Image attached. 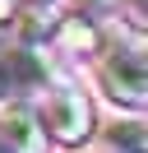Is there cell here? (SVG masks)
Listing matches in <instances>:
<instances>
[{
    "instance_id": "1",
    "label": "cell",
    "mask_w": 148,
    "mask_h": 153,
    "mask_svg": "<svg viewBox=\"0 0 148 153\" xmlns=\"http://www.w3.org/2000/svg\"><path fill=\"white\" fill-rule=\"evenodd\" d=\"M92 84L116 111L139 116L148 102V65H144V42L139 37H111L102 56L92 60Z\"/></svg>"
},
{
    "instance_id": "7",
    "label": "cell",
    "mask_w": 148,
    "mask_h": 153,
    "mask_svg": "<svg viewBox=\"0 0 148 153\" xmlns=\"http://www.w3.org/2000/svg\"><path fill=\"white\" fill-rule=\"evenodd\" d=\"M0 153H9V144H5V139H0Z\"/></svg>"
},
{
    "instance_id": "5",
    "label": "cell",
    "mask_w": 148,
    "mask_h": 153,
    "mask_svg": "<svg viewBox=\"0 0 148 153\" xmlns=\"http://www.w3.org/2000/svg\"><path fill=\"white\" fill-rule=\"evenodd\" d=\"M107 144H111V153H144V125H139V116L134 121H116L107 130Z\"/></svg>"
},
{
    "instance_id": "4",
    "label": "cell",
    "mask_w": 148,
    "mask_h": 153,
    "mask_svg": "<svg viewBox=\"0 0 148 153\" xmlns=\"http://www.w3.org/2000/svg\"><path fill=\"white\" fill-rule=\"evenodd\" d=\"M0 139L9 144V153H46V134L37 125L28 102H5L0 107Z\"/></svg>"
},
{
    "instance_id": "2",
    "label": "cell",
    "mask_w": 148,
    "mask_h": 153,
    "mask_svg": "<svg viewBox=\"0 0 148 153\" xmlns=\"http://www.w3.org/2000/svg\"><path fill=\"white\" fill-rule=\"evenodd\" d=\"M33 116H37V125H42V134L51 144H60V149H83V144H92V134H97V107H92V97L83 93L79 84L42 88Z\"/></svg>"
},
{
    "instance_id": "6",
    "label": "cell",
    "mask_w": 148,
    "mask_h": 153,
    "mask_svg": "<svg viewBox=\"0 0 148 153\" xmlns=\"http://www.w3.org/2000/svg\"><path fill=\"white\" fill-rule=\"evenodd\" d=\"M14 28H18V0H0V51L14 42Z\"/></svg>"
},
{
    "instance_id": "8",
    "label": "cell",
    "mask_w": 148,
    "mask_h": 153,
    "mask_svg": "<svg viewBox=\"0 0 148 153\" xmlns=\"http://www.w3.org/2000/svg\"><path fill=\"white\" fill-rule=\"evenodd\" d=\"M107 153H111V149H107Z\"/></svg>"
},
{
    "instance_id": "3",
    "label": "cell",
    "mask_w": 148,
    "mask_h": 153,
    "mask_svg": "<svg viewBox=\"0 0 148 153\" xmlns=\"http://www.w3.org/2000/svg\"><path fill=\"white\" fill-rule=\"evenodd\" d=\"M107 42H111L107 28L92 14H65L60 28H56V37H51V51L65 56V60H97Z\"/></svg>"
}]
</instances>
